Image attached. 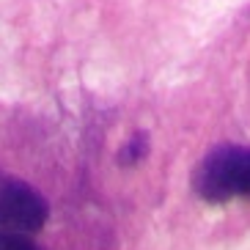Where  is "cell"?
Here are the masks:
<instances>
[{
	"mask_svg": "<svg viewBox=\"0 0 250 250\" xmlns=\"http://www.w3.org/2000/svg\"><path fill=\"white\" fill-rule=\"evenodd\" d=\"M192 187L209 204H226L231 198L250 195V148L217 146L212 148L192 173Z\"/></svg>",
	"mask_w": 250,
	"mask_h": 250,
	"instance_id": "1",
	"label": "cell"
},
{
	"mask_svg": "<svg viewBox=\"0 0 250 250\" xmlns=\"http://www.w3.org/2000/svg\"><path fill=\"white\" fill-rule=\"evenodd\" d=\"M50 206L44 195L20 179L0 182V231L11 234H36L47 223Z\"/></svg>",
	"mask_w": 250,
	"mask_h": 250,
	"instance_id": "2",
	"label": "cell"
},
{
	"mask_svg": "<svg viewBox=\"0 0 250 250\" xmlns=\"http://www.w3.org/2000/svg\"><path fill=\"white\" fill-rule=\"evenodd\" d=\"M146 154H148V140H146V135H132V138H129V143L121 148L118 160L124 162V165H132V162H140Z\"/></svg>",
	"mask_w": 250,
	"mask_h": 250,
	"instance_id": "3",
	"label": "cell"
},
{
	"mask_svg": "<svg viewBox=\"0 0 250 250\" xmlns=\"http://www.w3.org/2000/svg\"><path fill=\"white\" fill-rule=\"evenodd\" d=\"M0 250H36L25 234H11V231H0Z\"/></svg>",
	"mask_w": 250,
	"mask_h": 250,
	"instance_id": "4",
	"label": "cell"
}]
</instances>
